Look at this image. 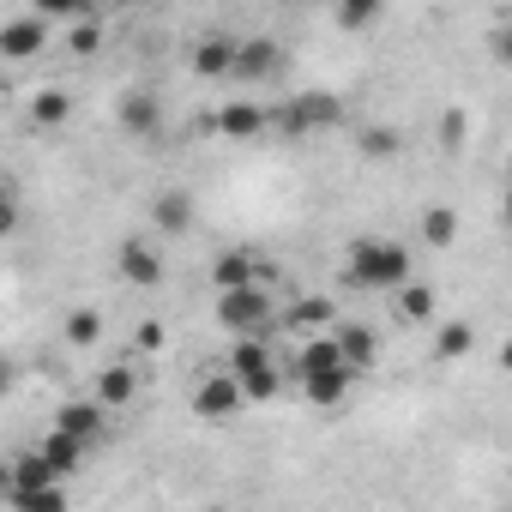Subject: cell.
<instances>
[{"label": "cell", "mask_w": 512, "mask_h": 512, "mask_svg": "<svg viewBox=\"0 0 512 512\" xmlns=\"http://www.w3.org/2000/svg\"><path fill=\"white\" fill-rule=\"evenodd\" d=\"M404 278H416L410 247L392 235H356L350 241V260H344V284L350 290H398Z\"/></svg>", "instance_id": "obj_1"}, {"label": "cell", "mask_w": 512, "mask_h": 512, "mask_svg": "<svg viewBox=\"0 0 512 512\" xmlns=\"http://www.w3.org/2000/svg\"><path fill=\"white\" fill-rule=\"evenodd\" d=\"M217 326L235 332V338H266L278 326V302L266 284H235V290H217Z\"/></svg>", "instance_id": "obj_2"}, {"label": "cell", "mask_w": 512, "mask_h": 512, "mask_svg": "<svg viewBox=\"0 0 512 512\" xmlns=\"http://www.w3.org/2000/svg\"><path fill=\"white\" fill-rule=\"evenodd\" d=\"M229 374H235V386H241V398L247 404H266V398H278V386H284V374H278V362H272V344L266 338H235V350H229V362H223Z\"/></svg>", "instance_id": "obj_3"}, {"label": "cell", "mask_w": 512, "mask_h": 512, "mask_svg": "<svg viewBox=\"0 0 512 512\" xmlns=\"http://www.w3.org/2000/svg\"><path fill=\"white\" fill-rule=\"evenodd\" d=\"M266 121H272L278 133H290V139H308V133H332V127H344V103H338L332 91H302V97L266 109Z\"/></svg>", "instance_id": "obj_4"}, {"label": "cell", "mask_w": 512, "mask_h": 512, "mask_svg": "<svg viewBox=\"0 0 512 512\" xmlns=\"http://www.w3.org/2000/svg\"><path fill=\"white\" fill-rule=\"evenodd\" d=\"M7 500H13V506H67L61 470H55L43 452H25V458H13V482H7Z\"/></svg>", "instance_id": "obj_5"}, {"label": "cell", "mask_w": 512, "mask_h": 512, "mask_svg": "<svg viewBox=\"0 0 512 512\" xmlns=\"http://www.w3.org/2000/svg\"><path fill=\"white\" fill-rule=\"evenodd\" d=\"M241 410H247V398H241V386H235L229 368H211V374L193 386V416H199V422H229V416H241Z\"/></svg>", "instance_id": "obj_6"}, {"label": "cell", "mask_w": 512, "mask_h": 512, "mask_svg": "<svg viewBox=\"0 0 512 512\" xmlns=\"http://www.w3.org/2000/svg\"><path fill=\"white\" fill-rule=\"evenodd\" d=\"M284 73V49L272 43V37H247V43H235V85H266V79H278Z\"/></svg>", "instance_id": "obj_7"}, {"label": "cell", "mask_w": 512, "mask_h": 512, "mask_svg": "<svg viewBox=\"0 0 512 512\" xmlns=\"http://www.w3.org/2000/svg\"><path fill=\"white\" fill-rule=\"evenodd\" d=\"M49 19H37V13H19V19H7L0 25V61H37L43 49H49Z\"/></svg>", "instance_id": "obj_8"}, {"label": "cell", "mask_w": 512, "mask_h": 512, "mask_svg": "<svg viewBox=\"0 0 512 512\" xmlns=\"http://www.w3.org/2000/svg\"><path fill=\"white\" fill-rule=\"evenodd\" d=\"M235 43H241V37H229V31H211V37H199V49H193V79H205V85H223V79L235 73Z\"/></svg>", "instance_id": "obj_9"}, {"label": "cell", "mask_w": 512, "mask_h": 512, "mask_svg": "<svg viewBox=\"0 0 512 512\" xmlns=\"http://www.w3.org/2000/svg\"><path fill=\"white\" fill-rule=\"evenodd\" d=\"M115 121H121V133H133V139H157V133H163V103H157V91H127V97L115 103Z\"/></svg>", "instance_id": "obj_10"}, {"label": "cell", "mask_w": 512, "mask_h": 512, "mask_svg": "<svg viewBox=\"0 0 512 512\" xmlns=\"http://www.w3.org/2000/svg\"><path fill=\"white\" fill-rule=\"evenodd\" d=\"M350 386H356V374L338 362V368H308L302 374V392H308V404L314 410H338L344 398H350Z\"/></svg>", "instance_id": "obj_11"}, {"label": "cell", "mask_w": 512, "mask_h": 512, "mask_svg": "<svg viewBox=\"0 0 512 512\" xmlns=\"http://www.w3.org/2000/svg\"><path fill=\"white\" fill-rule=\"evenodd\" d=\"M121 278L127 284H139V290H157L163 284V253L151 247V241H121Z\"/></svg>", "instance_id": "obj_12"}, {"label": "cell", "mask_w": 512, "mask_h": 512, "mask_svg": "<svg viewBox=\"0 0 512 512\" xmlns=\"http://www.w3.org/2000/svg\"><path fill=\"white\" fill-rule=\"evenodd\" d=\"M193 217H199V205H193V193H187V187H163V193L151 199V223H157L163 235H187V229H193Z\"/></svg>", "instance_id": "obj_13"}, {"label": "cell", "mask_w": 512, "mask_h": 512, "mask_svg": "<svg viewBox=\"0 0 512 512\" xmlns=\"http://www.w3.org/2000/svg\"><path fill=\"white\" fill-rule=\"evenodd\" d=\"M332 338H338V356H344V368H350L356 380H362V374L380 362V338H374L368 326H338Z\"/></svg>", "instance_id": "obj_14"}, {"label": "cell", "mask_w": 512, "mask_h": 512, "mask_svg": "<svg viewBox=\"0 0 512 512\" xmlns=\"http://www.w3.org/2000/svg\"><path fill=\"white\" fill-rule=\"evenodd\" d=\"M25 121H31V127H37V133H61V127H67V121H73V97H67V91H55V85H49V91H37V97H31V103H25Z\"/></svg>", "instance_id": "obj_15"}, {"label": "cell", "mask_w": 512, "mask_h": 512, "mask_svg": "<svg viewBox=\"0 0 512 512\" xmlns=\"http://www.w3.org/2000/svg\"><path fill=\"white\" fill-rule=\"evenodd\" d=\"M266 272H272V266H260L253 253H217V260H211V284H217V290H235V284H266Z\"/></svg>", "instance_id": "obj_16"}, {"label": "cell", "mask_w": 512, "mask_h": 512, "mask_svg": "<svg viewBox=\"0 0 512 512\" xmlns=\"http://www.w3.org/2000/svg\"><path fill=\"white\" fill-rule=\"evenodd\" d=\"M266 127H272V121H266L260 103H223V109H217V133H223V139H260Z\"/></svg>", "instance_id": "obj_17"}, {"label": "cell", "mask_w": 512, "mask_h": 512, "mask_svg": "<svg viewBox=\"0 0 512 512\" xmlns=\"http://www.w3.org/2000/svg\"><path fill=\"white\" fill-rule=\"evenodd\" d=\"M133 398H139V368L115 362V368L97 374V404H103V410H127Z\"/></svg>", "instance_id": "obj_18"}, {"label": "cell", "mask_w": 512, "mask_h": 512, "mask_svg": "<svg viewBox=\"0 0 512 512\" xmlns=\"http://www.w3.org/2000/svg\"><path fill=\"white\" fill-rule=\"evenodd\" d=\"M103 416H109V410H103L97 398H85V404H61V410H55V428H67V434H79L85 446H97V434H103Z\"/></svg>", "instance_id": "obj_19"}, {"label": "cell", "mask_w": 512, "mask_h": 512, "mask_svg": "<svg viewBox=\"0 0 512 512\" xmlns=\"http://www.w3.org/2000/svg\"><path fill=\"white\" fill-rule=\"evenodd\" d=\"M37 452H43V458H49V464H55L61 476H73V470L85 464V452H91V446H85L79 434H67V428H49V440H43Z\"/></svg>", "instance_id": "obj_20"}, {"label": "cell", "mask_w": 512, "mask_h": 512, "mask_svg": "<svg viewBox=\"0 0 512 512\" xmlns=\"http://www.w3.org/2000/svg\"><path fill=\"white\" fill-rule=\"evenodd\" d=\"M470 350H476V326H470V320H446L440 338H434V356H440V362H464Z\"/></svg>", "instance_id": "obj_21"}, {"label": "cell", "mask_w": 512, "mask_h": 512, "mask_svg": "<svg viewBox=\"0 0 512 512\" xmlns=\"http://www.w3.org/2000/svg\"><path fill=\"white\" fill-rule=\"evenodd\" d=\"M458 223H464V217H458L452 205H428V211H422V241H428V247H452V241H458Z\"/></svg>", "instance_id": "obj_22"}, {"label": "cell", "mask_w": 512, "mask_h": 512, "mask_svg": "<svg viewBox=\"0 0 512 512\" xmlns=\"http://www.w3.org/2000/svg\"><path fill=\"white\" fill-rule=\"evenodd\" d=\"M332 13H338L344 31H374L380 13H386V0H332Z\"/></svg>", "instance_id": "obj_23"}, {"label": "cell", "mask_w": 512, "mask_h": 512, "mask_svg": "<svg viewBox=\"0 0 512 512\" xmlns=\"http://www.w3.org/2000/svg\"><path fill=\"white\" fill-rule=\"evenodd\" d=\"M392 296H398V320H434V290H428V284L404 278Z\"/></svg>", "instance_id": "obj_24"}, {"label": "cell", "mask_w": 512, "mask_h": 512, "mask_svg": "<svg viewBox=\"0 0 512 512\" xmlns=\"http://www.w3.org/2000/svg\"><path fill=\"white\" fill-rule=\"evenodd\" d=\"M31 13L49 19V25H73V19H91L97 0H31Z\"/></svg>", "instance_id": "obj_25"}, {"label": "cell", "mask_w": 512, "mask_h": 512, "mask_svg": "<svg viewBox=\"0 0 512 512\" xmlns=\"http://www.w3.org/2000/svg\"><path fill=\"white\" fill-rule=\"evenodd\" d=\"M97 338H103V314H97V308H73V314H67V344H73V350H91Z\"/></svg>", "instance_id": "obj_26"}, {"label": "cell", "mask_w": 512, "mask_h": 512, "mask_svg": "<svg viewBox=\"0 0 512 512\" xmlns=\"http://www.w3.org/2000/svg\"><path fill=\"white\" fill-rule=\"evenodd\" d=\"M284 320H290V326H326V320H338V308H332L326 296H308V302L284 308V314H278V326H284Z\"/></svg>", "instance_id": "obj_27"}, {"label": "cell", "mask_w": 512, "mask_h": 512, "mask_svg": "<svg viewBox=\"0 0 512 512\" xmlns=\"http://www.w3.org/2000/svg\"><path fill=\"white\" fill-rule=\"evenodd\" d=\"M67 49H73V55H97V49H103V25H97V13L67 25Z\"/></svg>", "instance_id": "obj_28"}, {"label": "cell", "mask_w": 512, "mask_h": 512, "mask_svg": "<svg viewBox=\"0 0 512 512\" xmlns=\"http://www.w3.org/2000/svg\"><path fill=\"white\" fill-rule=\"evenodd\" d=\"M356 145H362V157H392V151H398V133H392V127H362Z\"/></svg>", "instance_id": "obj_29"}, {"label": "cell", "mask_w": 512, "mask_h": 512, "mask_svg": "<svg viewBox=\"0 0 512 512\" xmlns=\"http://www.w3.org/2000/svg\"><path fill=\"white\" fill-rule=\"evenodd\" d=\"M13 223H19V205H13L7 193H0V235H13Z\"/></svg>", "instance_id": "obj_30"}, {"label": "cell", "mask_w": 512, "mask_h": 512, "mask_svg": "<svg viewBox=\"0 0 512 512\" xmlns=\"http://www.w3.org/2000/svg\"><path fill=\"white\" fill-rule=\"evenodd\" d=\"M13 380H19V368H13L7 356H0V398H7V392H13Z\"/></svg>", "instance_id": "obj_31"}, {"label": "cell", "mask_w": 512, "mask_h": 512, "mask_svg": "<svg viewBox=\"0 0 512 512\" xmlns=\"http://www.w3.org/2000/svg\"><path fill=\"white\" fill-rule=\"evenodd\" d=\"M7 482H13V464H0V500H7Z\"/></svg>", "instance_id": "obj_32"}]
</instances>
